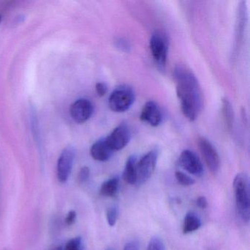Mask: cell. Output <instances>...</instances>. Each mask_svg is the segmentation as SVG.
Wrapping results in <instances>:
<instances>
[{"label": "cell", "mask_w": 250, "mask_h": 250, "mask_svg": "<svg viewBox=\"0 0 250 250\" xmlns=\"http://www.w3.org/2000/svg\"><path fill=\"white\" fill-rule=\"evenodd\" d=\"M201 225V219L199 218V216L196 213L190 212L187 213L184 218L183 232L184 234L190 233L197 230Z\"/></svg>", "instance_id": "cell-15"}, {"label": "cell", "mask_w": 250, "mask_h": 250, "mask_svg": "<svg viewBox=\"0 0 250 250\" xmlns=\"http://www.w3.org/2000/svg\"><path fill=\"white\" fill-rule=\"evenodd\" d=\"M2 22V16L0 15V23Z\"/></svg>", "instance_id": "cell-29"}, {"label": "cell", "mask_w": 250, "mask_h": 250, "mask_svg": "<svg viewBox=\"0 0 250 250\" xmlns=\"http://www.w3.org/2000/svg\"><path fill=\"white\" fill-rule=\"evenodd\" d=\"M135 94L129 86L122 85L117 87L109 98V106L115 112H124L129 109L134 104Z\"/></svg>", "instance_id": "cell-3"}, {"label": "cell", "mask_w": 250, "mask_h": 250, "mask_svg": "<svg viewBox=\"0 0 250 250\" xmlns=\"http://www.w3.org/2000/svg\"><path fill=\"white\" fill-rule=\"evenodd\" d=\"M118 216V209L116 206H112L106 212V219L109 226L113 227L116 224Z\"/></svg>", "instance_id": "cell-20"}, {"label": "cell", "mask_w": 250, "mask_h": 250, "mask_svg": "<svg viewBox=\"0 0 250 250\" xmlns=\"http://www.w3.org/2000/svg\"></svg>", "instance_id": "cell-30"}, {"label": "cell", "mask_w": 250, "mask_h": 250, "mask_svg": "<svg viewBox=\"0 0 250 250\" xmlns=\"http://www.w3.org/2000/svg\"><path fill=\"white\" fill-rule=\"evenodd\" d=\"M124 179L128 184H137V157L131 156L127 159L124 171Z\"/></svg>", "instance_id": "cell-13"}, {"label": "cell", "mask_w": 250, "mask_h": 250, "mask_svg": "<svg viewBox=\"0 0 250 250\" xmlns=\"http://www.w3.org/2000/svg\"><path fill=\"white\" fill-rule=\"evenodd\" d=\"M234 192L238 214L248 223L250 217V181L246 173H238L234 178Z\"/></svg>", "instance_id": "cell-2"}, {"label": "cell", "mask_w": 250, "mask_h": 250, "mask_svg": "<svg viewBox=\"0 0 250 250\" xmlns=\"http://www.w3.org/2000/svg\"><path fill=\"white\" fill-rule=\"evenodd\" d=\"M147 250H165V247L160 238L153 237L149 242Z\"/></svg>", "instance_id": "cell-21"}, {"label": "cell", "mask_w": 250, "mask_h": 250, "mask_svg": "<svg viewBox=\"0 0 250 250\" xmlns=\"http://www.w3.org/2000/svg\"><path fill=\"white\" fill-rule=\"evenodd\" d=\"M118 47H121L122 49H125V50H127V49L129 47L127 42H124L123 40H121L120 42H118Z\"/></svg>", "instance_id": "cell-27"}, {"label": "cell", "mask_w": 250, "mask_h": 250, "mask_svg": "<svg viewBox=\"0 0 250 250\" xmlns=\"http://www.w3.org/2000/svg\"><path fill=\"white\" fill-rule=\"evenodd\" d=\"M50 250H64V249L62 246H55V247H52Z\"/></svg>", "instance_id": "cell-28"}, {"label": "cell", "mask_w": 250, "mask_h": 250, "mask_svg": "<svg viewBox=\"0 0 250 250\" xmlns=\"http://www.w3.org/2000/svg\"><path fill=\"white\" fill-rule=\"evenodd\" d=\"M199 149L205 162L210 172L216 173L219 170L220 159L214 146L205 137H200L197 140Z\"/></svg>", "instance_id": "cell-7"}, {"label": "cell", "mask_w": 250, "mask_h": 250, "mask_svg": "<svg viewBox=\"0 0 250 250\" xmlns=\"http://www.w3.org/2000/svg\"><path fill=\"white\" fill-rule=\"evenodd\" d=\"M77 212L75 210H70L67 214L66 217L65 219V222L68 226L74 225L77 220Z\"/></svg>", "instance_id": "cell-23"}, {"label": "cell", "mask_w": 250, "mask_h": 250, "mask_svg": "<svg viewBox=\"0 0 250 250\" xmlns=\"http://www.w3.org/2000/svg\"><path fill=\"white\" fill-rule=\"evenodd\" d=\"M90 169L87 167H83V168H81L79 172L78 178H77L79 183L80 184L85 183L90 178Z\"/></svg>", "instance_id": "cell-22"}, {"label": "cell", "mask_w": 250, "mask_h": 250, "mask_svg": "<svg viewBox=\"0 0 250 250\" xmlns=\"http://www.w3.org/2000/svg\"><path fill=\"white\" fill-rule=\"evenodd\" d=\"M140 120L153 127L160 125L162 121V113L157 103L149 101L142 109Z\"/></svg>", "instance_id": "cell-11"}, {"label": "cell", "mask_w": 250, "mask_h": 250, "mask_svg": "<svg viewBox=\"0 0 250 250\" xmlns=\"http://www.w3.org/2000/svg\"><path fill=\"white\" fill-rule=\"evenodd\" d=\"M167 38L160 31L153 33L150 40V49L152 56L160 71H165L168 54Z\"/></svg>", "instance_id": "cell-4"}, {"label": "cell", "mask_w": 250, "mask_h": 250, "mask_svg": "<svg viewBox=\"0 0 250 250\" xmlns=\"http://www.w3.org/2000/svg\"><path fill=\"white\" fill-rule=\"evenodd\" d=\"M173 77L183 114L188 121H194L203 107V93L198 80L191 70L182 65L175 67Z\"/></svg>", "instance_id": "cell-1"}, {"label": "cell", "mask_w": 250, "mask_h": 250, "mask_svg": "<svg viewBox=\"0 0 250 250\" xmlns=\"http://www.w3.org/2000/svg\"><path fill=\"white\" fill-rule=\"evenodd\" d=\"M113 151L109 148L104 139L98 140L90 148V155L93 159L99 162H106L110 159Z\"/></svg>", "instance_id": "cell-12"}, {"label": "cell", "mask_w": 250, "mask_h": 250, "mask_svg": "<svg viewBox=\"0 0 250 250\" xmlns=\"http://www.w3.org/2000/svg\"><path fill=\"white\" fill-rule=\"evenodd\" d=\"M75 159V150L72 147L64 149L60 156L57 165V175L60 182L65 184L69 178Z\"/></svg>", "instance_id": "cell-8"}, {"label": "cell", "mask_w": 250, "mask_h": 250, "mask_svg": "<svg viewBox=\"0 0 250 250\" xmlns=\"http://www.w3.org/2000/svg\"><path fill=\"white\" fill-rule=\"evenodd\" d=\"M63 249L64 250H85L83 238L80 236L69 240Z\"/></svg>", "instance_id": "cell-18"}, {"label": "cell", "mask_w": 250, "mask_h": 250, "mask_svg": "<svg viewBox=\"0 0 250 250\" xmlns=\"http://www.w3.org/2000/svg\"><path fill=\"white\" fill-rule=\"evenodd\" d=\"M246 14H247L246 13V7L244 5V2H243V5H239V7H238V17H237V47H238V44L241 42L243 34H244V27H245L246 25V20H247Z\"/></svg>", "instance_id": "cell-17"}, {"label": "cell", "mask_w": 250, "mask_h": 250, "mask_svg": "<svg viewBox=\"0 0 250 250\" xmlns=\"http://www.w3.org/2000/svg\"><path fill=\"white\" fill-rule=\"evenodd\" d=\"M179 165L187 172L196 176L200 177L203 174V164L200 158L191 150H185L181 153Z\"/></svg>", "instance_id": "cell-10"}, {"label": "cell", "mask_w": 250, "mask_h": 250, "mask_svg": "<svg viewBox=\"0 0 250 250\" xmlns=\"http://www.w3.org/2000/svg\"><path fill=\"white\" fill-rule=\"evenodd\" d=\"M157 159L158 153L156 150L148 152L140 159L137 163V184H143L152 176L156 169Z\"/></svg>", "instance_id": "cell-6"}, {"label": "cell", "mask_w": 250, "mask_h": 250, "mask_svg": "<svg viewBox=\"0 0 250 250\" xmlns=\"http://www.w3.org/2000/svg\"><path fill=\"white\" fill-rule=\"evenodd\" d=\"M120 179L118 177H114L103 183L100 188V193L102 196L111 197L115 196L118 192L119 187Z\"/></svg>", "instance_id": "cell-16"}, {"label": "cell", "mask_w": 250, "mask_h": 250, "mask_svg": "<svg viewBox=\"0 0 250 250\" xmlns=\"http://www.w3.org/2000/svg\"><path fill=\"white\" fill-rule=\"evenodd\" d=\"M124 250H139V245L136 241H130L124 247Z\"/></svg>", "instance_id": "cell-26"}, {"label": "cell", "mask_w": 250, "mask_h": 250, "mask_svg": "<svg viewBox=\"0 0 250 250\" xmlns=\"http://www.w3.org/2000/svg\"><path fill=\"white\" fill-rule=\"evenodd\" d=\"M131 137L129 127L125 123H122L105 138V140L112 151H118L122 150L128 144Z\"/></svg>", "instance_id": "cell-5"}, {"label": "cell", "mask_w": 250, "mask_h": 250, "mask_svg": "<svg viewBox=\"0 0 250 250\" xmlns=\"http://www.w3.org/2000/svg\"><path fill=\"white\" fill-rule=\"evenodd\" d=\"M222 113L225 128L228 131H231L232 126H233L234 123L233 108H232V104L227 98L222 99Z\"/></svg>", "instance_id": "cell-14"}, {"label": "cell", "mask_w": 250, "mask_h": 250, "mask_svg": "<svg viewBox=\"0 0 250 250\" xmlns=\"http://www.w3.org/2000/svg\"><path fill=\"white\" fill-rule=\"evenodd\" d=\"M93 106L90 101L85 99L76 101L70 109L71 118L77 124H84L93 115Z\"/></svg>", "instance_id": "cell-9"}, {"label": "cell", "mask_w": 250, "mask_h": 250, "mask_svg": "<svg viewBox=\"0 0 250 250\" xmlns=\"http://www.w3.org/2000/svg\"><path fill=\"white\" fill-rule=\"evenodd\" d=\"M197 206H198L200 208L205 209L208 206V201L206 200V197H200L197 198Z\"/></svg>", "instance_id": "cell-25"}, {"label": "cell", "mask_w": 250, "mask_h": 250, "mask_svg": "<svg viewBox=\"0 0 250 250\" xmlns=\"http://www.w3.org/2000/svg\"><path fill=\"white\" fill-rule=\"evenodd\" d=\"M96 90L97 94L100 97L105 96L106 93H107L108 87L107 85L104 83H99L96 84Z\"/></svg>", "instance_id": "cell-24"}, {"label": "cell", "mask_w": 250, "mask_h": 250, "mask_svg": "<svg viewBox=\"0 0 250 250\" xmlns=\"http://www.w3.org/2000/svg\"><path fill=\"white\" fill-rule=\"evenodd\" d=\"M175 178H176L178 182L184 187H188V186L193 185L195 183L193 178H191L188 175H186L184 172H180V171H177L175 172Z\"/></svg>", "instance_id": "cell-19"}]
</instances>
